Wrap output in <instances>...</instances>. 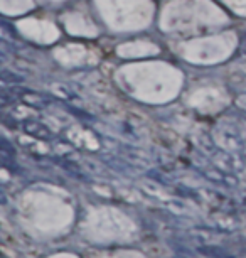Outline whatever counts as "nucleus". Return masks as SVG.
<instances>
[{"label": "nucleus", "instance_id": "423d86ee", "mask_svg": "<svg viewBox=\"0 0 246 258\" xmlns=\"http://www.w3.org/2000/svg\"><path fill=\"white\" fill-rule=\"evenodd\" d=\"M197 250H199L201 255H204L207 258H218L223 255V253H226L224 248H221L218 245H202L197 248Z\"/></svg>", "mask_w": 246, "mask_h": 258}, {"label": "nucleus", "instance_id": "f8f14e48", "mask_svg": "<svg viewBox=\"0 0 246 258\" xmlns=\"http://www.w3.org/2000/svg\"><path fill=\"white\" fill-rule=\"evenodd\" d=\"M218 258H234V256H233V255H229V253L226 251V253H223L221 256H218Z\"/></svg>", "mask_w": 246, "mask_h": 258}, {"label": "nucleus", "instance_id": "ddd939ff", "mask_svg": "<svg viewBox=\"0 0 246 258\" xmlns=\"http://www.w3.org/2000/svg\"><path fill=\"white\" fill-rule=\"evenodd\" d=\"M4 203H6V196H4V194L0 192V204H4Z\"/></svg>", "mask_w": 246, "mask_h": 258}, {"label": "nucleus", "instance_id": "f257e3e1", "mask_svg": "<svg viewBox=\"0 0 246 258\" xmlns=\"http://www.w3.org/2000/svg\"><path fill=\"white\" fill-rule=\"evenodd\" d=\"M22 130L31 137L42 140V142H52L54 139V134L51 132V128L47 125H44L42 121L37 120H26L22 121Z\"/></svg>", "mask_w": 246, "mask_h": 258}, {"label": "nucleus", "instance_id": "9d476101", "mask_svg": "<svg viewBox=\"0 0 246 258\" xmlns=\"http://www.w3.org/2000/svg\"><path fill=\"white\" fill-rule=\"evenodd\" d=\"M0 61H7V54H6V51H4V49H0Z\"/></svg>", "mask_w": 246, "mask_h": 258}, {"label": "nucleus", "instance_id": "39448f33", "mask_svg": "<svg viewBox=\"0 0 246 258\" xmlns=\"http://www.w3.org/2000/svg\"><path fill=\"white\" fill-rule=\"evenodd\" d=\"M0 81L7 83V85H22L24 81V76L17 75L14 71H9V70H0Z\"/></svg>", "mask_w": 246, "mask_h": 258}, {"label": "nucleus", "instance_id": "f03ea898", "mask_svg": "<svg viewBox=\"0 0 246 258\" xmlns=\"http://www.w3.org/2000/svg\"><path fill=\"white\" fill-rule=\"evenodd\" d=\"M213 160L219 169L228 170V172L234 174V170H243V162H241V159L236 157L233 154L223 152V150H214Z\"/></svg>", "mask_w": 246, "mask_h": 258}, {"label": "nucleus", "instance_id": "6e6552de", "mask_svg": "<svg viewBox=\"0 0 246 258\" xmlns=\"http://www.w3.org/2000/svg\"><path fill=\"white\" fill-rule=\"evenodd\" d=\"M0 49L4 51H12L14 49V44H12V39H9L6 36L0 34Z\"/></svg>", "mask_w": 246, "mask_h": 258}, {"label": "nucleus", "instance_id": "7ed1b4c3", "mask_svg": "<svg viewBox=\"0 0 246 258\" xmlns=\"http://www.w3.org/2000/svg\"><path fill=\"white\" fill-rule=\"evenodd\" d=\"M17 155V149L14 147L12 142H9L6 137L0 135V157L4 160H14Z\"/></svg>", "mask_w": 246, "mask_h": 258}, {"label": "nucleus", "instance_id": "20e7f679", "mask_svg": "<svg viewBox=\"0 0 246 258\" xmlns=\"http://www.w3.org/2000/svg\"><path fill=\"white\" fill-rule=\"evenodd\" d=\"M59 164H61V167L64 169L67 174H71L73 177L81 179V181H88V176H85V174L81 172V169L74 162H71V160H61Z\"/></svg>", "mask_w": 246, "mask_h": 258}, {"label": "nucleus", "instance_id": "9b49d317", "mask_svg": "<svg viewBox=\"0 0 246 258\" xmlns=\"http://www.w3.org/2000/svg\"><path fill=\"white\" fill-rule=\"evenodd\" d=\"M239 157L243 159V160H246V144H244V147L241 149V152H239Z\"/></svg>", "mask_w": 246, "mask_h": 258}, {"label": "nucleus", "instance_id": "1a4fd4ad", "mask_svg": "<svg viewBox=\"0 0 246 258\" xmlns=\"http://www.w3.org/2000/svg\"><path fill=\"white\" fill-rule=\"evenodd\" d=\"M236 105H238V108H241L246 113V93L238 96V100H236Z\"/></svg>", "mask_w": 246, "mask_h": 258}, {"label": "nucleus", "instance_id": "0eeeda50", "mask_svg": "<svg viewBox=\"0 0 246 258\" xmlns=\"http://www.w3.org/2000/svg\"><path fill=\"white\" fill-rule=\"evenodd\" d=\"M0 101L2 103H12L14 101V93L12 91H9V90H6V88H0Z\"/></svg>", "mask_w": 246, "mask_h": 258}]
</instances>
